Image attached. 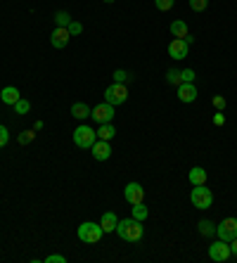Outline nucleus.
I'll list each match as a JSON object with an SVG mask.
<instances>
[{"instance_id":"obj_15","label":"nucleus","mask_w":237,"mask_h":263,"mask_svg":"<svg viewBox=\"0 0 237 263\" xmlns=\"http://www.w3.org/2000/svg\"><path fill=\"white\" fill-rule=\"evenodd\" d=\"M0 100L5 102V104H10V107H14L17 100H22V95H19V90L14 86H8V88H2V92H0Z\"/></svg>"},{"instance_id":"obj_2","label":"nucleus","mask_w":237,"mask_h":263,"mask_svg":"<svg viewBox=\"0 0 237 263\" xmlns=\"http://www.w3.org/2000/svg\"><path fill=\"white\" fill-rule=\"evenodd\" d=\"M76 235H78V240L86 242V244H98V242L102 240V235H104V230H102L100 223H90V220H86V223L78 226Z\"/></svg>"},{"instance_id":"obj_27","label":"nucleus","mask_w":237,"mask_h":263,"mask_svg":"<svg viewBox=\"0 0 237 263\" xmlns=\"http://www.w3.org/2000/svg\"><path fill=\"white\" fill-rule=\"evenodd\" d=\"M194 78H197L194 69H182V72H180V81L182 83H194Z\"/></svg>"},{"instance_id":"obj_29","label":"nucleus","mask_w":237,"mask_h":263,"mask_svg":"<svg viewBox=\"0 0 237 263\" xmlns=\"http://www.w3.org/2000/svg\"><path fill=\"white\" fill-rule=\"evenodd\" d=\"M211 104H214V107L218 109V112H223L228 102H226V98H223V95H214V98H211Z\"/></svg>"},{"instance_id":"obj_35","label":"nucleus","mask_w":237,"mask_h":263,"mask_svg":"<svg viewBox=\"0 0 237 263\" xmlns=\"http://www.w3.org/2000/svg\"><path fill=\"white\" fill-rule=\"evenodd\" d=\"M230 252H232V256L237 258V237L232 240V242H230Z\"/></svg>"},{"instance_id":"obj_7","label":"nucleus","mask_w":237,"mask_h":263,"mask_svg":"<svg viewBox=\"0 0 237 263\" xmlns=\"http://www.w3.org/2000/svg\"><path fill=\"white\" fill-rule=\"evenodd\" d=\"M114 104H110V102H102V104H98V107L90 112V118L95 121V124H112V118H114Z\"/></svg>"},{"instance_id":"obj_36","label":"nucleus","mask_w":237,"mask_h":263,"mask_svg":"<svg viewBox=\"0 0 237 263\" xmlns=\"http://www.w3.org/2000/svg\"><path fill=\"white\" fill-rule=\"evenodd\" d=\"M104 2H107V5H112V2H114V0H104Z\"/></svg>"},{"instance_id":"obj_25","label":"nucleus","mask_w":237,"mask_h":263,"mask_svg":"<svg viewBox=\"0 0 237 263\" xmlns=\"http://www.w3.org/2000/svg\"><path fill=\"white\" fill-rule=\"evenodd\" d=\"M28 109H31V102L24 100V98L17 100V104H14V112H17V114H28Z\"/></svg>"},{"instance_id":"obj_8","label":"nucleus","mask_w":237,"mask_h":263,"mask_svg":"<svg viewBox=\"0 0 237 263\" xmlns=\"http://www.w3.org/2000/svg\"><path fill=\"white\" fill-rule=\"evenodd\" d=\"M209 256L214 258V261L218 263H226L232 256V252H230V242H223V240H216L214 244L209 246Z\"/></svg>"},{"instance_id":"obj_12","label":"nucleus","mask_w":237,"mask_h":263,"mask_svg":"<svg viewBox=\"0 0 237 263\" xmlns=\"http://www.w3.org/2000/svg\"><path fill=\"white\" fill-rule=\"evenodd\" d=\"M188 50H190V46L185 43V38H174L171 46H168V54H171L174 60H185V57H188Z\"/></svg>"},{"instance_id":"obj_14","label":"nucleus","mask_w":237,"mask_h":263,"mask_svg":"<svg viewBox=\"0 0 237 263\" xmlns=\"http://www.w3.org/2000/svg\"><path fill=\"white\" fill-rule=\"evenodd\" d=\"M100 226H102V230H104V235H107V232H114V230H116V226H118L116 214H114V211H104V214H102Z\"/></svg>"},{"instance_id":"obj_31","label":"nucleus","mask_w":237,"mask_h":263,"mask_svg":"<svg viewBox=\"0 0 237 263\" xmlns=\"http://www.w3.org/2000/svg\"><path fill=\"white\" fill-rule=\"evenodd\" d=\"M66 28H69V34H72V36H78V34L83 31V24H81V22H74V19H72Z\"/></svg>"},{"instance_id":"obj_33","label":"nucleus","mask_w":237,"mask_h":263,"mask_svg":"<svg viewBox=\"0 0 237 263\" xmlns=\"http://www.w3.org/2000/svg\"><path fill=\"white\" fill-rule=\"evenodd\" d=\"M64 261H66V258H64L62 254H52L46 258V263H64Z\"/></svg>"},{"instance_id":"obj_26","label":"nucleus","mask_w":237,"mask_h":263,"mask_svg":"<svg viewBox=\"0 0 237 263\" xmlns=\"http://www.w3.org/2000/svg\"><path fill=\"white\" fill-rule=\"evenodd\" d=\"M154 5L159 12H168V10L176 5V0H154Z\"/></svg>"},{"instance_id":"obj_6","label":"nucleus","mask_w":237,"mask_h":263,"mask_svg":"<svg viewBox=\"0 0 237 263\" xmlns=\"http://www.w3.org/2000/svg\"><path fill=\"white\" fill-rule=\"evenodd\" d=\"M216 235H218V240H223V242H232L237 237V218L220 220L218 226H216Z\"/></svg>"},{"instance_id":"obj_11","label":"nucleus","mask_w":237,"mask_h":263,"mask_svg":"<svg viewBox=\"0 0 237 263\" xmlns=\"http://www.w3.org/2000/svg\"><path fill=\"white\" fill-rule=\"evenodd\" d=\"M69 38H72L69 28H66V26H57L55 31H52V36H50V43H52V48L62 50V48L69 46Z\"/></svg>"},{"instance_id":"obj_20","label":"nucleus","mask_w":237,"mask_h":263,"mask_svg":"<svg viewBox=\"0 0 237 263\" xmlns=\"http://www.w3.org/2000/svg\"><path fill=\"white\" fill-rule=\"evenodd\" d=\"M133 218H138V220H145L147 216H150V209H147L145 204H142V202H140V204H133Z\"/></svg>"},{"instance_id":"obj_32","label":"nucleus","mask_w":237,"mask_h":263,"mask_svg":"<svg viewBox=\"0 0 237 263\" xmlns=\"http://www.w3.org/2000/svg\"><path fill=\"white\" fill-rule=\"evenodd\" d=\"M10 142V130L5 126H0V147H5Z\"/></svg>"},{"instance_id":"obj_5","label":"nucleus","mask_w":237,"mask_h":263,"mask_svg":"<svg viewBox=\"0 0 237 263\" xmlns=\"http://www.w3.org/2000/svg\"><path fill=\"white\" fill-rule=\"evenodd\" d=\"M128 100V88L126 83H112L110 88L104 90V102H110V104H124Z\"/></svg>"},{"instance_id":"obj_4","label":"nucleus","mask_w":237,"mask_h":263,"mask_svg":"<svg viewBox=\"0 0 237 263\" xmlns=\"http://www.w3.org/2000/svg\"><path fill=\"white\" fill-rule=\"evenodd\" d=\"M95 140H98V133H95L90 126L81 124V126L74 128V145L76 147H81V150H90Z\"/></svg>"},{"instance_id":"obj_18","label":"nucleus","mask_w":237,"mask_h":263,"mask_svg":"<svg viewBox=\"0 0 237 263\" xmlns=\"http://www.w3.org/2000/svg\"><path fill=\"white\" fill-rule=\"evenodd\" d=\"M98 130H95V133H98V138H100V140H107V142H110L112 138L116 136V128L112 126V124H98Z\"/></svg>"},{"instance_id":"obj_17","label":"nucleus","mask_w":237,"mask_h":263,"mask_svg":"<svg viewBox=\"0 0 237 263\" xmlns=\"http://www.w3.org/2000/svg\"><path fill=\"white\" fill-rule=\"evenodd\" d=\"M90 112H92V109L88 107L86 102H74V104H72V116L78 118V121L88 118V116H90Z\"/></svg>"},{"instance_id":"obj_21","label":"nucleus","mask_w":237,"mask_h":263,"mask_svg":"<svg viewBox=\"0 0 237 263\" xmlns=\"http://www.w3.org/2000/svg\"><path fill=\"white\" fill-rule=\"evenodd\" d=\"M200 232L204 237H214V232H216V226H214L211 220H200Z\"/></svg>"},{"instance_id":"obj_28","label":"nucleus","mask_w":237,"mask_h":263,"mask_svg":"<svg viewBox=\"0 0 237 263\" xmlns=\"http://www.w3.org/2000/svg\"><path fill=\"white\" fill-rule=\"evenodd\" d=\"M206 8H209V0H190V10L194 12H204Z\"/></svg>"},{"instance_id":"obj_3","label":"nucleus","mask_w":237,"mask_h":263,"mask_svg":"<svg viewBox=\"0 0 237 263\" xmlns=\"http://www.w3.org/2000/svg\"><path fill=\"white\" fill-rule=\"evenodd\" d=\"M190 202L194 204V209H211V204H214V192H211L206 185H192Z\"/></svg>"},{"instance_id":"obj_23","label":"nucleus","mask_w":237,"mask_h":263,"mask_svg":"<svg viewBox=\"0 0 237 263\" xmlns=\"http://www.w3.org/2000/svg\"><path fill=\"white\" fill-rule=\"evenodd\" d=\"M166 81L171 83V86H176V88H178V86H180V72H176V69H171V72H166Z\"/></svg>"},{"instance_id":"obj_9","label":"nucleus","mask_w":237,"mask_h":263,"mask_svg":"<svg viewBox=\"0 0 237 263\" xmlns=\"http://www.w3.org/2000/svg\"><path fill=\"white\" fill-rule=\"evenodd\" d=\"M124 197H126V202L133 206V204H140V202L145 200V190H142L140 182H128L126 188H124Z\"/></svg>"},{"instance_id":"obj_13","label":"nucleus","mask_w":237,"mask_h":263,"mask_svg":"<svg viewBox=\"0 0 237 263\" xmlns=\"http://www.w3.org/2000/svg\"><path fill=\"white\" fill-rule=\"evenodd\" d=\"M178 100L185 102V104H190V102L197 100V88H194V83H180V86H178Z\"/></svg>"},{"instance_id":"obj_10","label":"nucleus","mask_w":237,"mask_h":263,"mask_svg":"<svg viewBox=\"0 0 237 263\" xmlns=\"http://www.w3.org/2000/svg\"><path fill=\"white\" fill-rule=\"evenodd\" d=\"M90 152H92V159H95V162H107L112 156V147L107 140H100V138H98V140L92 142Z\"/></svg>"},{"instance_id":"obj_22","label":"nucleus","mask_w":237,"mask_h":263,"mask_svg":"<svg viewBox=\"0 0 237 263\" xmlns=\"http://www.w3.org/2000/svg\"><path fill=\"white\" fill-rule=\"evenodd\" d=\"M34 138H36V130H24V133H19V145H28V142H34Z\"/></svg>"},{"instance_id":"obj_30","label":"nucleus","mask_w":237,"mask_h":263,"mask_svg":"<svg viewBox=\"0 0 237 263\" xmlns=\"http://www.w3.org/2000/svg\"><path fill=\"white\" fill-rule=\"evenodd\" d=\"M128 78H130V74L124 72V69H116V72H114V83H126Z\"/></svg>"},{"instance_id":"obj_34","label":"nucleus","mask_w":237,"mask_h":263,"mask_svg":"<svg viewBox=\"0 0 237 263\" xmlns=\"http://www.w3.org/2000/svg\"><path fill=\"white\" fill-rule=\"evenodd\" d=\"M214 124H216V126H223V124H226V116H223V114H216V116H214Z\"/></svg>"},{"instance_id":"obj_19","label":"nucleus","mask_w":237,"mask_h":263,"mask_svg":"<svg viewBox=\"0 0 237 263\" xmlns=\"http://www.w3.org/2000/svg\"><path fill=\"white\" fill-rule=\"evenodd\" d=\"M171 34H174V38H188V36H190L188 24H185V22H180V19H176L174 24H171Z\"/></svg>"},{"instance_id":"obj_24","label":"nucleus","mask_w":237,"mask_h":263,"mask_svg":"<svg viewBox=\"0 0 237 263\" xmlns=\"http://www.w3.org/2000/svg\"><path fill=\"white\" fill-rule=\"evenodd\" d=\"M69 22H72L69 12H57V14H55V24H57V26H69Z\"/></svg>"},{"instance_id":"obj_1","label":"nucleus","mask_w":237,"mask_h":263,"mask_svg":"<svg viewBox=\"0 0 237 263\" xmlns=\"http://www.w3.org/2000/svg\"><path fill=\"white\" fill-rule=\"evenodd\" d=\"M114 232H118V237L124 242H140L145 230H142V220H138V218H124V220H118Z\"/></svg>"},{"instance_id":"obj_16","label":"nucleus","mask_w":237,"mask_h":263,"mask_svg":"<svg viewBox=\"0 0 237 263\" xmlns=\"http://www.w3.org/2000/svg\"><path fill=\"white\" fill-rule=\"evenodd\" d=\"M188 180H190L192 185H206V171H204L202 166H194V168H190V173H188Z\"/></svg>"}]
</instances>
